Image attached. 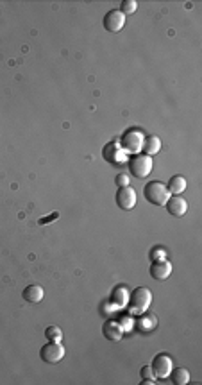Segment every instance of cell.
Listing matches in <instances>:
<instances>
[{
    "mask_svg": "<svg viewBox=\"0 0 202 385\" xmlns=\"http://www.w3.org/2000/svg\"><path fill=\"white\" fill-rule=\"evenodd\" d=\"M143 195L154 206H165V202L170 197V194L167 190V185H163L161 181H149L143 187Z\"/></svg>",
    "mask_w": 202,
    "mask_h": 385,
    "instance_id": "2",
    "label": "cell"
},
{
    "mask_svg": "<svg viewBox=\"0 0 202 385\" xmlns=\"http://www.w3.org/2000/svg\"><path fill=\"white\" fill-rule=\"evenodd\" d=\"M45 337L50 342H61V339H63V330H61L59 326H49V328L45 330Z\"/></svg>",
    "mask_w": 202,
    "mask_h": 385,
    "instance_id": "18",
    "label": "cell"
},
{
    "mask_svg": "<svg viewBox=\"0 0 202 385\" xmlns=\"http://www.w3.org/2000/svg\"><path fill=\"white\" fill-rule=\"evenodd\" d=\"M165 208H167V212L170 213V215L183 217L186 213V210H188V202H186L181 195H170L168 201L165 202Z\"/></svg>",
    "mask_w": 202,
    "mask_h": 385,
    "instance_id": "11",
    "label": "cell"
},
{
    "mask_svg": "<svg viewBox=\"0 0 202 385\" xmlns=\"http://www.w3.org/2000/svg\"><path fill=\"white\" fill-rule=\"evenodd\" d=\"M170 376H172V382L175 385H186L190 382V371L185 368H175L170 371Z\"/></svg>",
    "mask_w": 202,
    "mask_h": 385,
    "instance_id": "17",
    "label": "cell"
},
{
    "mask_svg": "<svg viewBox=\"0 0 202 385\" xmlns=\"http://www.w3.org/2000/svg\"><path fill=\"white\" fill-rule=\"evenodd\" d=\"M115 201H117L118 208L125 210V212H129V210H132L136 206V192L134 188L129 185V187H120L117 192V195H115Z\"/></svg>",
    "mask_w": 202,
    "mask_h": 385,
    "instance_id": "7",
    "label": "cell"
},
{
    "mask_svg": "<svg viewBox=\"0 0 202 385\" xmlns=\"http://www.w3.org/2000/svg\"><path fill=\"white\" fill-rule=\"evenodd\" d=\"M118 325L122 326V330H124V332H129V330H131L132 326H134V321H132L131 315L125 314V315H122V317L118 319Z\"/></svg>",
    "mask_w": 202,
    "mask_h": 385,
    "instance_id": "20",
    "label": "cell"
},
{
    "mask_svg": "<svg viewBox=\"0 0 202 385\" xmlns=\"http://www.w3.org/2000/svg\"><path fill=\"white\" fill-rule=\"evenodd\" d=\"M125 25V14L120 9H111L104 16V27L109 32H118Z\"/></svg>",
    "mask_w": 202,
    "mask_h": 385,
    "instance_id": "9",
    "label": "cell"
},
{
    "mask_svg": "<svg viewBox=\"0 0 202 385\" xmlns=\"http://www.w3.org/2000/svg\"><path fill=\"white\" fill-rule=\"evenodd\" d=\"M170 274H172V264L167 260V258L152 261V265H150V276H152L154 279L163 281V279H167Z\"/></svg>",
    "mask_w": 202,
    "mask_h": 385,
    "instance_id": "10",
    "label": "cell"
},
{
    "mask_svg": "<svg viewBox=\"0 0 202 385\" xmlns=\"http://www.w3.org/2000/svg\"><path fill=\"white\" fill-rule=\"evenodd\" d=\"M129 181H131V179H129L127 174H118V176L115 177V183L118 185V188H120V187H129Z\"/></svg>",
    "mask_w": 202,
    "mask_h": 385,
    "instance_id": "23",
    "label": "cell"
},
{
    "mask_svg": "<svg viewBox=\"0 0 202 385\" xmlns=\"http://www.w3.org/2000/svg\"><path fill=\"white\" fill-rule=\"evenodd\" d=\"M167 256V251H165L163 248H160V246H156V248H152V251H150V260H163V258Z\"/></svg>",
    "mask_w": 202,
    "mask_h": 385,
    "instance_id": "22",
    "label": "cell"
},
{
    "mask_svg": "<svg viewBox=\"0 0 202 385\" xmlns=\"http://www.w3.org/2000/svg\"><path fill=\"white\" fill-rule=\"evenodd\" d=\"M143 141H145V136H143L142 131L129 129L122 136V149H124V152H129L132 156L140 154V151L143 149Z\"/></svg>",
    "mask_w": 202,
    "mask_h": 385,
    "instance_id": "4",
    "label": "cell"
},
{
    "mask_svg": "<svg viewBox=\"0 0 202 385\" xmlns=\"http://www.w3.org/2000/svg\"><path fill=\"white\" fill-rule=\"evenodd\" d=\"M186 187H188V183H186V179L183 176H172L170 179H168L167 183V190L168 194H174V195H179L183 194V192L186 190Z\"/></svg>",
    "mask_w": 202,
    "mask_h": 385,
    "instance_id": "14",
    "label": "cell"
},
{
    "mask_svg": "<svg viewBox=\"0 0 202 385\" xmlns=\"http://www.w3.org/2000/svg\"><path fill=\"white\" fill-rule=\"evenodd\" d=\"M131 176H134L136 179H145L150 172H152V158L147 154H134L127 163Z\"/></svg>",
    "mask_w": 202,
    "mask_h": 385,
    "instance_id": "3",
    "label": "cell"
},
{
    "mask_svg": "<svg viewBox=\"0 0 202 385\" xmlns=\"http://www.w3.org/2000/svg\"><path fill=\"white\" fill-rule=\"evenodd\" d=\"M140 375H142V378L147 380V382L156 383V376H154V371H152V368H150V366H143L142 371H140Z\"/></svg>",
    "mask_w": 202,
    "mask_h": 385,
    "instance_id": "21",
    "label": "cell"
},
{
    "mask_svg": "<svg viewBox=\"0 0 202 385\" xmlns=\"http://www.w3.org/2000/svg\"><path fill=\"white\" fill-rule=\"evenodd\" d=\"M150 368H152L154 376H156V378L165 380V378H168V376H170V371L174 369V362H172V358L168 357V355L160 353V355H156V357H154Z\"/></svg>",
    "mask_w": 202,
    "mask_h": 385,
    "instance_id": "5",
    "label": "cell"
},
{
    "mask_svg": "<svg viewBox=\"0 0 202 385\" xmlns=\"http://www.w3.org/2000/svg\"><path fill=\"white\" fill-rule=\"evenodd\" d=\"M39 357L47 364H57L59 360H63L64 357V348L61 346V342H50L39 350Z\"/></svg>",
    "mask_w": 202,
    "mask_h": 385,
    "instance_id": "6",
    "label": "cell"
},
{
    "mask_svg": "<svg viewBox=\"0 0 202 385\" xmlns=\"http://www.w3.org/2000/svg\"><path fill=\"white\" fill-rule=\"evenodd\" d=\"M111 303L117 308H125L129 303V292L125 287H117L111 294Z\"/></svg>",
    "mask_w": 202,
    "mask_h": 385,
    "instance_id": "15",
    "label": "cell"
},
{
    "mask_svg": "<svg viewBox=\"0 0 202 385\" xmlns=\"http://www.w3.org/2000/svg\"><path fill=\"white\" fill-rule=\"evenodd\" d=\"M152 303V292L147 287H136L132 292H129V307L132 314H143Z\"/></svg>",
    "mask_w": 202,
    "mask_h": 385,
    "instance_id": "1",
    "label": "cell"
},
{
    "mask_svg": "<svg viewBox=\"0 0 202 385\" xmlns=\"http://www.w3.org/2000/svg\"><path fill=\"white\" fill-rule=\"evenodd\" d=\"M102 333L104 337H106L107 340H120L122 339V333H124V330H122V326L118 325V321H113V319H109V321H106L102 325Z\"/></svg>",
    "mask_w": 202,
    "mask_h": 385,
    "instance_id": "12",
    "label": "cell"
},
{
    "mask_svg": "<svg viewBox=\"0 0 202 385\" xmlns=\"http://www.w3.org/2000/svg\"><path fill=\"white\" fill-rule=\"evenodd\" d=\"M21 296H24V299L27 303H39L43 299V296H45V292H43V289L39 285H29L24 289Z\"/></svg>",
    "mask_w": 202,
    "mask_h": 385,
    "instance_id": "13",
    "label": "cell"
},
{
    "mask_svg": "<svg viewBox=\"0 0 202 385\" xmlns=\"http://www.w3.org/2000/svg\"><path fill=\"white\" fill-rule=\"evenodd\" d=\"M102 156H104V159H106L107 163H111V165H115V167L122 165V163L125 161L124 149H122L120 145L117 144V141H109V144L104 145Z\"/></svg>",
    "mask_w": 202,
    "mask_h": 385,
    "instance_id": "8",
    "label": "cell"
},
{
    "mask_svg": "<svg viewBox=\"0 0 202 385\" xmlns=\"http://www.w3.org/2000/svg\"><path fill=\"white\" fill-rule=\"evenodd\" d=\"M143 154L147 156H154L161 151V140L158 136H147L145 141H143Z\"/></svg>",
    "mask_w": 202,
    "mask_h": 385,
    "instance_id": "16",
    "label": "cell"
},
{
    "mask_svg": "<svg viewBox=\"0 0 202 385\" xmlns=\"http://www.w3.org/2000/svg\"><path fill=\"white\" fill-rule=\"evenodd\" d=\"M136 9H138L136 0H124V2L120 4V11L124 14H132V13H136Z\"/></svg>",
    "mask_w": 202,
    "mask_h": 385,
    "instance_id": "19",
    "label": "cell"
}]
</instances>
